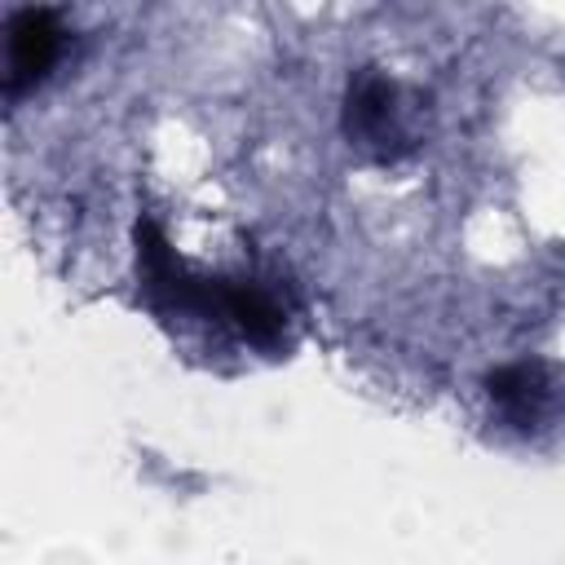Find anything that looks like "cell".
Wrapping results in <instances>:
<instances>
[{"label": "cell", "mask_w": 565, "mask_h": 565, "mask_svg": "<svg viewBox=\"0 0 565 565\" xmlns=\"http://www.w3.org/2000/svg\"><path fill=\"white\" fill-rule=\"evenodd\" d=\"M62 26L49 9H18L9 18V93H22L26 84L44 79V71L57 62Z\"/></svg>", "instance_id": "obj_1"}, {"label": "cell", "mask_w": 565, "mask_h": 565, "mask_svg": "<svg viewBox=\"0 0 565 565\" xmlns=\"http://www.w3.org/2000/svg\"><path fill=\"white\" fill-rule=\"evenodd\" d=\"M221 318H230L252 344H278V335H282L278 300L252 282H225L221 287Z\"/></svg>", "instance_id": "obj_3"}, {"label": "cell", "mask_w": 565, "mask_h": 565, "mask_svg": "<svg viewBox=\"0 0 565 565\" xmlns=\"http://www.w3.org/2000/svg\"><path fill=\"white\" fill-rule=\"evenodd\" d=\"M543 388H547L543 366H534V362H516V366H503V371L490 375V397L512 424H530L539 415Z\"/></svg>", "instance_id": "obj_4"}, {"label": "cell", "mask_w": 565, "mask_h": 565, "mask_svg": "<svg viewBox=\"0 0 565 565\" xmlns=\"http://www.w3.org/2000/svg\"><path fill=\"white\" fill-rule=\"evenodd\" d=\"M349 132L371 146H388V137H397V84L358 75V84H349Z\"/></svg>", "instance_id": "obj_2"}]
</instances>
